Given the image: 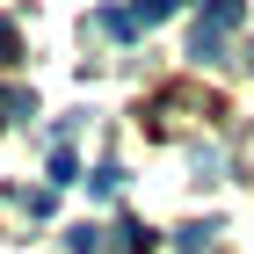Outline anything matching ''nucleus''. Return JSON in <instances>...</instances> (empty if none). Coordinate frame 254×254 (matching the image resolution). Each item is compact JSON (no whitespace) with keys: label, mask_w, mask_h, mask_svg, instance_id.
Segmentation results:
<instances>
[{"label":"nucleus","mask_w":254,"mask_h":254,"mask_svg":"<svg viewBox=\"0 0 254 254\" xmlns=\"http://www.w3.org/2000/svg\"><path fill=\"white\" fill-rule=\"evenodd\" d=\"M240 22H247V15H240V0H211V7L189 22V59L218 65V59H225V37H233Z\"/></svg>","instance_id":"obj_1"},{"label":"nucleus","mask_w":254,"mask_h":254,"mask_svg":"<svg viewBox=\"0 0 254 254\" xmlns=\"http://www.w3.org/2000/svg\"><path fill=\"white\" fill-rule=\"evenodd\" d=\"M182 254H203V247H211V240H218V225H211V218H196V225H182Z\"/></svg>","instance_id":"obj_2"},{"label":"nucleus","mask_w":254,"mask_h":254,"mask_svg":"<svg viewBox=\"0 0 254 254\" xmlns=\"http://www.w3.org/2000/svg\"><path fill=\"white\" fill-rule=\"evenodd\" d=\"M87 189H95V196H117V189H124V167H117V160H109V167H95V175H87Z\"/></svg>","instance_id":"obj_3"},{"label":"nucleus","mask_w":254,"mask_h":254,"mask_svg":"<svg viewBox=\"0 0 254 254\" xmlns=\"http://www.w3.org/2000/svg\"><path fill=\"white\" fill-rule=\"evenodd\" d=\"M65 247H73V254H95L102 247V225H65Z\"/></svg>","instance_id":"obj_4"},{"label":"nucleus","mask_w":254,"mask_h":254,"mask_svg":"<svg viewBox=\"0 0 254 254\" xmlns=\"http://www.w3.org/2000/svg\"><path fill=\"white\" fill-rule=\"evenodd\" d=\"M0 109H7V124H22L37 102H29V87H7V95H0Z\"/></svg>","instance_id":"obj_5"},{"label":"nucleus","mask_w":254,"mask_h":254,"mask_svg":"<svg viewBox=\"0 0 254 254\" xmlns=\"http://www.w3.org/2000/svg\"><path fill=\"white\" fill-rule=\"evenodd\" d=\"M80 167H73V153H65V145H51V182H73Z\"/></svg>","instance_id":"obj_6"},{"label":"nucleus","mask_w":254,"mask_h":254,"mask_svg":"<svg viewBox=\"0 0 254 254\" xmlns=\"http://www.w3.org/2000/svg\"><path fill=\"white\" fill-rule=\"evenodd\" d=\"M124 254H153V233L145 225H124Z\"/></svg>","instance_id":"obj_7"},{"label":"nucleus","mask_w":254,"mask_h":254,"mask_svg":"<svg viewBox=\"0 0 254 254\" xmlns=\"http://www.w3.org/2000/svg\"><path fill=\"white\" fill-rule=\"evenodd\" d=\"M15 59V29H7V22H0V65Z\"/></svg>","instance_id":"obj_8"}]
</instances>
